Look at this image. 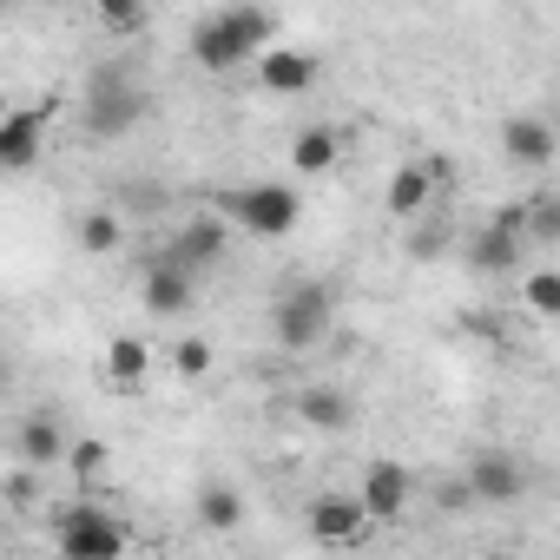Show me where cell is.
I'll return each mask as SVG.
<instances>
[{"instance_id": "1", "label": "cell", "mask_w": 560, "mask_h": 560, "mask_svg": "<svg viewBox=\"0 0 560 560\" xmlns=\"http://www.w3.org/2000/svg\"><path fill=\"white\" fill-rule=\"evenodd\" d=\"M264 34H270V14H257V8H224V14L198 21L191 60H198L205 73H231V67H244L250 54H264Z\"/></svg>"}, {"instance_id": "2", "label": "cell", "mask_w": 560, "mask_h": 560, "mask_svg": "<svg viewBox=\"0 0 560 560\" xmlns=\"http://www.w3.org/2000/svg\"><path fill=\"white\" fill-rule=\"evenodd\" d=\"M270 330L284 350H317L330 337V284H291L270 311Z\"/></svg>"}, {"instance_id": "3", "label": "cell", "mask_w": 560, "mask_h": 560, "mask_svg": "<svg viewBox=\"0 0 560 560\" xmlns=\"http://www.w3.org/2000/svg\"><path fill=\"white\" fill-rule=\"evenodd\" d=\"M521 250H527V205H508L468 237V270L475 277H508V270H521Z\"/></svg>"}, {"instance_id": "4", "label": "cell", "mask_w": 560, "mask_h": 560, "mask_svg": "<svg viewBox=\"0 0 560 560\" xmlns=\"http://www.w3.org/2000/svg\"><path fill=\"white\" fill-rule=\"evenodd\" d=\"M224 211L250 237H284V231H298V191L291 185H237V191H224Z\"/></svg>"}, {"instance_id": "5", "label": "cell", "mask_w": 560, "mask_h": 560, "mask_svg": "<svg viewBox=\"0 0 560 560\" xmlns=\"http://www.w3.org/2000/svg\"><path fill=\"white\" fill-rule=\"evenodd\" d=\"M54 553L60 560H119L126 553V534L100 508H67L54 521Z\"/></svg>"}, {"instance_id": "6", "label": "cell", "mask_w": 560, "mask_h": 560, "mask_svg": "<svg viewBox=\"0 0 560 560\" xmlns=\"http://www.w3.org/2000/svg\"><path fill=\"white\" fill-rule=\"evenodd\" d=\"M139 119H145V93L100 73L93 93H86V139H126Z\"/></svg>"}, {"instance_id": "7", "label": "cell", "mask_w": 560, "mask_h": 560, "mask_svg": "<svg viewBox=\"0 0 560 560\" xmlns=\"http://www.w3.org/2000/svg\"><path fill=\"white\" fill-rule=\"evenodd\" d=\"M468 488H475L481 508H508V501L527 494V468H521L508 448H481V455L468 462Z\"/></svg>"}, {"instance_id": "8", "label": "cell", "mask_w": 560, "mask_h": 560, "mask_svg": "<svg viewBox=\"0 0 560 560\" xmlns=\"http://www.w3.org/2000/svg\"><path fill=\"white\" fill-rule=\"evenodd\" d=\"M304 521H311V534H317V540L343 547V540H357L376 514L363 508V494H337V488H330V494H317V501H311V514H304Z\"/></svg>"}, {"instance_id": "9", "label": "cell", "mask_w": 560, "mask_h": 560, "mask_svg": "<svg viewBox=\"0 0 560 560\" xmlns=\"http://www.w3.org/2000/svg\"><path fill=\"white\" fill-rule=\"evenodd\" d=\"M357 494H363V508H370L376 521H402V514H409L416 481H409V468H396V462H370Z\"/></svg>"}, {"instance_id": "10", "label": "cell", "mask_w": 560, "mask_h": 560, "mask_svg": "<svg viewBox=\"0 0 560 560\" xmlns=\"http://www.w3.org/2000/svg\"><path fill=\"white\" fill-rule=\"evenodd\" d=\"M159 257L198 277V270H211V264L224 257V224H218V218H191V224H185V231H178V237H172Z\"/></svg>"}, {"instance_id": "11", "label": "cell", "mask_w": 560, "mask_h": 560, "mask_svg": "<svg viewBox=\"0 0 560 560\" xmlns=\"http://www.w3.org/2000/svg\"><path fill=\"white\" fill-rule=\"evenodd\" d=\"M14 455H21L27 468H54V462L73 455V442H67V429H60L54 409H34V416L21 422V435H14Z\"/></svg>"}, {"instance_id": "12", "label": "cell", "mask_w": 560, "mask_h": 560, "mask_svg": "<svg viewBox=\"0 0 560 560\" xmlns=\"http://www.w3.org/2000/svg\"><path fill=\"white\" fill-rule=\"evenodd\" d=\"M257 86L277 93V100H298V93L317 86V60H311V54H291V47H270V54L257 60Z\"/></svg>"}, {"instance_id": "13", "label": "cell", "mask_w": 560, "mask_h": 560, "mask_svg": "<svg viewBox=\"0 0 560 560\" xmlns=\"http://www.w3.org/2000/svg\"><path fill=\"white\" fill-rule=\"evenodd\" d=\"M40 139H47V113H40V106L8 113V119H0V165H8V172H27V165L40 159Z\"/></svg>"}, {"instance_id": "14", "label": "cell", "mask_w": 560, "mask_h": 560, "mask_svg": "<svg viewBox=\"0 0 560 560\" xmlns=\"http://www.w3.org/2000/svg\"><path fill=\"white\" fill-rule=\"evenodd\" d=\"M145 311L152 317H178V311H191V270H178V264H152L145 270Z\"/></svg>"}, {"instance_id": "15", "label": "cell", "mask_w": 560, "mask_h": 560, "mask_svg": "<svg viewBox=\"0 0 560 560\" xmlns=\"http://www.w3.org/2000/svg\"><path fill=\"white\" fill-rule=\"evenodd\" d=\"M501 152H508L514 165H547V159H553V126H547V119L514 113V119L501 126Z\"/></svg>"}, {"instance_id": "16", "label": "cell", "mask_w": 560, "mask_h": 560, "mask_svg": "<svg viewBox=\"0 0 560 560\" xmlns=\"http://www.w3.org/2000/svg\"><path fill=\"white\" fill-rule=\"evenodd\" d=\"M442 178H448V165H442V159H435V165H402V172L389 178V211H396V218H416V211L435 198V185H442Z\"/></svg>"}, {"instance_id": "17", "label": "cell", "mask_w": 560, "mask_h": 560, "mask_svg": "<svg viewBox=\"0 0 560 560\" xmlns=\"http://www.w3.org/2000/svg\"><path fill=\"white\" fill-rule=\"evenodd\" d=\"M298 416L311 422V429H324V435H337V429H350V396L343 389H330V383H311L304 396H298Z\"/></svg>"}, {"instance_id": "18", "label": "cell", "mask_w": 560, "mask_h": 560, "mask_svg": "<svg viewBox=\"0 0 560 560\" xmlns=\"http://www.w3.org/2000/svg\"><path fill=\"white\" fill-rule=\"evenodd\" d=\"M337 152H343V139L330 132V126H311V132H298V172H330L337 165Z\"/></svg>"}, {"instance_id": "19", "label": "cell", "mask_w": 560, "mask_h": 560, "mask_svg": "<svg viewBox=\"0 0 560 560\" xmlns=\"http://www.w3.org/2000/svg\"><path fill=\"white\" fill-rule=\"evenodd\" d=\"M145 370H152V350H145L139 337H119V343L106 350V376H113L119 389H132V383H139Z\"/></svg>"}, {"instance_id": "20", "label": "cell", "mask_w": 560, "mask_h": 560, "mask_svg": "<svg viewBox=\"0 0 560 560\" xmlns=\"http://www.w3.org/2000/svg\"><path fill=\"white\" fill-rule=\"evenodd\" d=\"M119 244H126V224H119V211H86V218H80V250L106 257V250H119Z\"/></svg>"}, {"instance_id": "21", "label": "cell", "mask_w": 560, "mask_h": 560, "mask_svg": "<svg viewBox=\"0 0 560 560\" xmlns=\"http://www.w3.org/2000/svg\"><path fill=\"white\" fill-rule=\"evenodd\" d=\"M527 244H560V191H527Z\"/></svg>"}, {"instance_id": "22", "label": "cell", "mask_w": 560, "mask_h": 560, "mask_svg": "<svg viewBox=\"0 0 560 560\" xmlns=\"http://www.w3.org/2000/svg\"><path fill=\"white\" fill-rule=\"evenodd\" d=\"M198 521H205V527H218V534H224V527H237V521H244L237 488H205V494H198Z\"/></svg>"}, {"instance_id": "23", "label": "cell", "mask_w": 560, "mask_h": 560, "mask_svg": "<svg viewBox=\"0 0 560 560\" xmlns=\"http://www.w3.org/2000/svg\"><path fill=\"white\" fill-rule=\"evenodd\" d=\"M527 311L534 317H560V270H527Z\"/></svg>"}, {"instance_id": "24", "label": "cell", "mask_w": 560, "mask_h": 560, "mask_svg": "<svg viewBox=\"0 0 560 560\" xmlns=\"http://www.w3.org/2000/svg\"><path fill=\"white\" fill-rule=\"evenodd\" d=\"M93 14L106 21V34H139V21H145V0H93Z\"/></svg>"}, {"instance_id": "25", "label": "cell", "mask_w": 560, "mask_h": 560, "mask_svg": "<svg viewBox=\"0 0 560 560\" xmlns=\"http://www.w3.org/2000/svg\"><path fill=\"white\" fill-rule=\"evenodd\" d=\"M106 442H73V455H67V468L80 475V488H100V475H106Z\"/></svg>"}, {"instance_id": "26", "label": "cell", "mask_w": 560, "mask_h": 560, "mask_svg": "<svg viewBox=\"0 0 560 560\" xmlns=\"http://www.w3.org/2000/svg\"><path fill=\"white\" fill-rule=\"evenodd\" d=\"M172 363H178V376H191V383H198V376L211 370V343H205V337H185V343L172 350Z\"/></svg>"}, {"instance_id": "27", "label": "cell", "mask_w": 560, "mask_h": 560, "mask_svg": "<svg viewBox=\"0 0 560 560\" xmlns=\"http://www.w3.org/2000/svg\"><path fill=\"white\" fill-rule=\"evenodd\" d=\"M442 250V224H416V237H409V257H435Z\"/></svg>"}]
</instances>
